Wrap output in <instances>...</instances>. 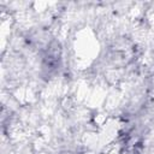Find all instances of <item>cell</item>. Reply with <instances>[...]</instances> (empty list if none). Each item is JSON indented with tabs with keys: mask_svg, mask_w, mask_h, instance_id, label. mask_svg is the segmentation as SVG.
Returning a JSON list of instances; mask_svg holds the SVG:
<instances>
[{
	"mask_svg": "<svg viewBox=\"0 0 154 154\" xmlns=\"http://www.w3.org/2000/svg\"><path fill=\"white\" fill-rule=\"evenodd\" d=\"M61 154H71V153H67V152H65V153H61Z\"/></svg>",
	"mask_w": 154,
	"mask_h": 154,
	"instance_id": "6da1fadb",
	"label": "cell"
}]
</instances>
